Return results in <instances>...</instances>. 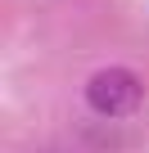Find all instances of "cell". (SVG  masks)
Returning a JSON list of instances; mask_svg holds the SVG:
<instances>
[{"label": "cell", "instance_id": "obj_1", "mask_svg": "<svg viewBox=\"0 0 149 153\" xmlns=\"http://www.w3.org/2000/svg\"><path fill=\"white\" fill-rule=\"evenodd\" d=\"M140 99H145V86L127 68H104L86 81V104L104 117H127V113L140 108Z\"/></svg>", "mask_w": 149, "mask_h": 153}]
</instances>
